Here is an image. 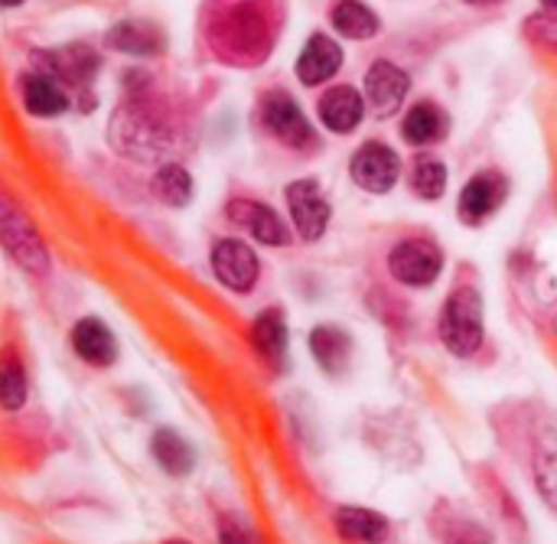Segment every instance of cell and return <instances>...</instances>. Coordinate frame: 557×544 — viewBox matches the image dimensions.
I'll list each match as a JSON object with an SVG mask.
<instances>
[{"label":"cell","instance_id":"cell-25","mask_svg":"<svg viewBox=\"0 0 557 544\" xmlns=\"http://www.w3.org/2000/svg\"><path fill=\"white\" fill-rule=\"evenodd\" d=\"M150 450H153V457H157V463L170 473V477H186L189 470H193V447L176 434V431H157L153 434V444H150Z\"/></svg>","mask_w":557,"mask_h":544},{"label":"cell","instance_id":"cell-6","mask_svg":"<svg viewBox=\"0 0 557 544\" xmlns=\"http://www.w3.org/2000/svg\"><path fill=\"white\" fill-rule=\"evenodd\" d=\"M444 271V251L434 238L408 235L388 251V274L405 287H431Z\"/></svg>","mask_w":557,"mask_h":544},{"label":"cell","instance_id":"cell-15","mask_svg":"<svg viewBox=\"0 0 557 544\" xmlns=\"http://www.w3.org/2000/svg\"><path fill=\"white\" fill-rule=\"evenodd\" d=\"M450 134V114L424 98V101H414L408 108V114L401 118V137L411 144V147H431V144H441L444 137Z\"/></svg>","mask_w":557,"mask_h":544},{"label":"cell","instance_id":"cell-22","mask_svg":"<svg viewBox=\"0 0 557 544\" xmlns=\"http://www.w3.org/2000/svg\"><path fill=\"white\" fill-rule=\"evenodd\" d=\"M310 353L317 366L330 375H343L352 356V339L339 326H317L310 333Z\"/></svg>","mask_w":557,"mask_h":544},{"label":"cell","instance_id":"cell-21","mask_svg":"<svg viewBox=\"0 0 557 544\" xmlns=\"http://www.w3.org/2000/svg\"><path fill=\"white\" fill-rule=\"evenodd\" d=\"M330 23L346 39H372V36L382 33L379 13L369 3H362V0H333Z\"/></svg>","mask_w":557,"mask_h":544},{"label":"cell","instance_id":"cell-30","mask_svg":"<svg viewBox=\"0 0 557 544\" xmlns=\"http://www.w3.org/2000/svg\"><path fill=\"white\" fill-rule=\"evenodd\" d=\"M525 36L539 46H548L557 52V10H542L525 20Z\"/></svg>","mask_w":557,"mask_h":544},{"label":"cell","instance_id":"cell-7","mask_svg":"<svg viewBox=\"0 0 557 544\" xmlns=\"http://www.w3.org/2000/svg\"><path fill=\"white\" fill-rule=\"evenodd\" d=\"M349 176L362 193L385 196L401 180V157L382 140H366L349 160Z\"/></svg>","mask_w":557,"mask_h":544},{"label":"cell","instance_id":"cell-35","mask_svg":"<svg viewBox=\"0 0 557 544\" xmlns=\"http://www.w3.org/2000/svg\"><path fill=\"white\" fill-rule=\"evenodd\" d=\"M166 544H186V542H166Z\"/></svg>","mask_w":557,"mask_h":544},{"label":"cell","instance_id":"cell-12","mask_svg":"<svg viewBox=\"0 0 557 544\" xmlns=\"http://www.w3.org/2000/svg\"><path fill=\"white\" fill-rule=\"evenodd\" d=\"M225 219H228L232 225L245 228V232H248L255 242H261V245H271V248L290 245V232H287L284 219H281L271 206H264V202H258V199H245V196L232 199V202L225 206Z\"/></svg>","mask_w":557,"mask_h":544},{"label":"cell","instance_id":"cell-17","mask_svg":"<svg viewBox=\"0 0 557 544\" xmlns=\"http://www.w3.org/2000/svg\"><path fill=\"white\" fill-rule=\"evenodd\" d=\"M69 343H72V349H75V356H78L82 362L95 366V369H108V366L117 359V339H114V333H111L101 320H95V317L78 320V323L72 326Z\"/></svg>","mask_w":557,"mask_h":544},{"label":"cell","instance_id":"cell-9","mask_svg":"<svg viewBox=\"0 0 557 544\" xmlns=\"http://www.w3.org/2000/svg\"><path fill=\"white\" fill-rule=\"evenodd\" d=\"M284 199H287L290 222H294L297 235L304 242H320L330 225V199H326L323 186L317 180H294L284 189Z\"/></svg>","mask_w":557,"mask_h":544},{"label":"cell","instance_id":"cell-8","mask_svg":"<svg viewBox=\"0 0 557 544\" xmlns=\"http://www.w3.org/2000/svg\"><path fill=\"white\" fill-rule=\"evenodd\" d=\"M509 199V180L506 173L499 170H483V173H473L463 189H460V199H457V215L463 225L476 228L483 225L490 215H496L503 209V202Z\"/></svg>","mask_w":557,"mask_h":544},{"label":"cell","instance_id":"cell-26","mask_svg":"<svg viewBox=\"0 0 557 544\" xmlns=\"http://www.w3.org/2000/svg\"><path fill=\"white\" fill-rule=\"evenodd\" d=\"M26 395H29L26 369H23L16 349H3V356H0V408L20 411L26 405Z\"/></svg>","mask_w":557,"mask_h":544},{"label":"cell","instance_id":"cell-31","mask_svg":"<svg viewBox=\"0 0 557 544\" xmlns=\"http://www.w3.org/2000/svg\"><path fill=\"white\" fill-rule=\"evenodd\" d=\"M219 544H255V535L232 516H222L219 522Z\"/></svg>","mask_w":557,"mask_h":544},{"label":"cell","instance_id":"cell-2","mask_svg":"<svg viewBox=\"0 0 557 544\" xmlns=\"http://www.w3.org/2000/svg\"><path fill=\"white\" fill-rule=\"evenodd\" d=\"M111 140L117 144V150H124V153H131L137 160L163 153L166 144H170V114H166V108L157 98H150L147 91L134 95L114 114Z\"/></svg>","mask_w":557,"mask_h":544},{"label":"cell","instance_id":"cell-14","mask_svg":"<svg viewBox=\"0 0 557 544\" xmlns=\"http://www.w3.org/2000/svg\"><path fill=\"white\" fill-rule=\"evenodd\" d=\"M366 108H369L366 95H359L352 85H333L317 101V114H320L323 127L333 131V134H352L362 124Z\"/></svg>","mask_w":557,"mask_h":544},{"label":"cell","instance_id":"cell-27","mask_svg":"<svg viewBox=\"0 0 557 544\" xmlns=\"http://www.w3.org/2000/svg\"><path fill=\"white\" fill-rule=\"evenodd\" d=\"M153 196L166 206H186L193 199V176L180 163H166L153 173Z\"/></svg>","mask_w":557,"mask_h":544},{"label":"cell","instance_id":"cell-18","mask_svg":"<svg viewBox=\"0 0 557 544\" xmlns=\"http://www.w3.org/2000/svg\"><path fill=\"white\" fill-rule=\"evenodd\" d=\"M39 59L46 62L42 72H49L59 82L75 85V88H85L98 72V55H95L91 46H65V49H55V52H42Z\"/></svg>","mask_w":557,"mask_h":544},{"label":"cell","instance_id":"cell-11","mask_svg":"<svg viewBox=\"0 0 557 544\" xmlns=\"http://www.w3.org/2000/svg\"><path fill=\"white\" fill-rule=\"evenodd\" d=\"M212 271L222 287H228L235 294H251L261 277V261L251 251V245H245L238 238H222L212 248Z\"/></svg>","mask_w":557,"mask_h":544},{"label":"cell","instance_id":"cell-23","mask_svg":"<svg viewBox=\"0 0 557 544\" xmlns=\"http://www.w3.org/2000/svg\"><path fill=\"white\" fill-rule=\"evenodd\" d=\"M108 46L117 52H131V55H153L163 49V36L157 26L144 20H124L108 33Z\"/></svg>","mask_w":557,"mask_h":544},{"label":"cell","instance_id":"cell-19","mask_svg":"<svg viewBox=\"0 0 557 544\" xmlns=\"http://www.w3.org/2000/svg\"><path fill=\"white\" fill-rule=\"evenodd\" d=\"M20 88H23L26 111L36 114V118H55V114H62L69 108V95H65L62 82L55 75L42 72V69L26 72L23 82H20Z\"/></svg>","mask_w":557,"mask_h":544},{"label":"cell","instance_id":"cell-33","mask_svg":"<svg viewBox=\"0 0 557 544\" xmlns=\"http://www.w3.org/2000/svg\"><path fill=\"white\" fill-rule=\"evenodd\" d=\"M20 3H26V0H0V7H20Z\"/></svg>","mask_w":557,"mask_h":544},{"label":"cell","instance_id":"cell-16","mask_svg":"<svg viewBox=\"0 0 557 544\" xmlns=\"http://www.w3.org/2000/svg\"><path fill=\"white\" fill-rule=\"evenodd\" d=\"M251 346L261 356V362L271 372L284 369V356H287V320L281 307H268L255 317L251 323Z\"/></svg>","mask_w":557,"mask_h":544},{"label":"cell","instance_id":"cell-28","mask_svg":"<svg viewBox=\"0 0 557 544\" xmlns=\"http://www.w3.org/2000/svg\"><path fill=\"white\" fill-rule=\"evenodd\" d=\"M437 535L444 544H490V532L460 519V516H447V519H437L434 522Z\"/></svg>","mask_w":557,"mask_h":544},{"label":"cell","instance_id":"cell-4","mask_svg":"<svg viewBox=\"0 0 557 544\" xmlns=\"http://www.w3.org/2000/svg\"><path fill=\"white\" fill-rule=\"evenodd\" d=\"M258 121L261 127L277 140L284 144L287 150H300V153H310L317 147V131L313 124L307 121L304 108L294 101V95H287L284 88H274V91H264L261 101H258Z\"/></svg>","mask_w":557,"mask_h":544},{"label":"cell","instance_id":"cell-32","mask_svg":"<svg viewBox=\"0 0 557 544\" xmlns=\"http://www.w3.org/2000/svg\"><path fill=\"white\" fill-rule=\"evenodd\" d=\"M470 7H496V3H503V0H467Z\"/></svg>","mask_w":557,"mask_h":544},{"label":"cell","instance_id":"cell-20","mask_svg":"<svg viewBox=\"0 0 557 544\" xmlns=\"http://www.w3.org/2000/svg\"><path fill=\"white\" fill-rule=\"evenodd\" d=\"M336 532L346 544H382L388 539L392 526L385 516L372 512V509H356L346 506L336 512Z\"/></svg>","mask_w":557,"mask_h":544},{"label":"cell","instance_id":"cell-24","mask_svg":"<svg viewBox=\"0 0 557 544\" xmlns=\"http://www.w3.org/2000/svg\"><path fill=\"white\" fill-rule=\"evenodd\" d=\"M408 186L418 199L424 202H437L444 193H447V166L444 160L431 157V153H421L414 163H411V173H408Z\"/></svg>","mask_w":557,"mask_h":544},{"label":"cell","instance_id":"cell-13","mask_svg":"<svg viewBox=\"0 0 557 544\" xmlns=\"http://www.w3.org/2000/svg\"><path fill=\"white\" fill-rule=\"evenodd\" d=\"M297 78L307 88H317L323 82H330L339 69H343V49L333 36L326 33H313L304 46V52L297 55Z\"/></svg>","mask_w":557,"mask_h":544},{"label":"cell","instance_id":"cell-10","mask_svg":"<svg viewBox=\"0 0 557 544\" xmlns=\"http://www.w3.org/2000/svg\"><path fill=\"white\" fill-rule=\"evenodd\" d=\"M411 91V75L392 59H375L366 72V104L375 118H392L401 111Z\"/></svg>","mask_w":557,"mask_h":544},{"label":"cell","instance_id":"cell-5","mask_svg":"<svg viewBox=\"0 0 557 544\" xmlns=\"http://www.w3.org/2000/svg\"><path fill=\"white\" fill-rule=\"evenodd\" d=\"M0 245L33 277H46L49 274V251H46L39 232L20 212V206L10 199V193L3 186H0Z\"/></svg>","mask_w":557,"mask_h":544},{"label":"cell","instance_id":"cell-34","mask_svg":"<svg viewBox=\"0 0 557 544\" xmlns=\"http://www.w3.org/2000/svg\"><path fill=\"white\" fill-rule=\"evenodd\" d=\"M542 7L545 10H557V0H542Z\"/></svg>","mask_w":557,"mask_h":544},{"label":"cell","instance_id":"cell-1","mask_svg":"<svg viewBox=\"0 0 557 544\" xmlns=\"http://www.w3.org/2000/svg\"><path fill=\"white\" fill-rule=\"evenodd\" d=\"M209 46L228 65H261L274 49V10L261 0L222 7L209 20Z\"/></svg>","mask_w":557,"mask_h":544},{"label":"cell","instance_id":"cell-3","mask_svg":"<svg viewBox=\"0 0 557 544\" xmlns=\"http://www.w3.org/2000/svg\"><path fill=\"white\" fill-rule=\"evenodd\" d=\"M483 297L476 287L460 284L447 294L437 320V336L450 356H473L483 346Z\"/></svg>","mask_w":557,"mask_h":544},{"label":"cell","instance_id":"cell-29","mask_svg":"<svg viewBox=\"0 0 557 544\" xmlns=\"http://www.w3.org/2000/svg\"><path fill=\"white\" fill-rule=\"evenodd\" d=\"M535 480H539V490H542L545 503L557 512V441L555 444H545V447L539 450Z\"/></svg>","mask_w":557,"mask_h":544}]
</instances>
